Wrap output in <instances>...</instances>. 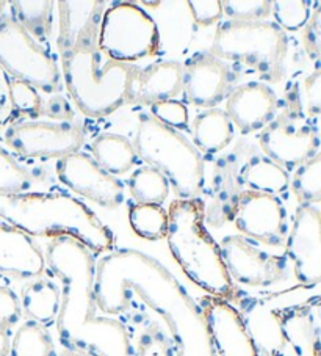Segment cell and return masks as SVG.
Returning a JSON list of instances; mask_svg holds the SVG:
<instances>
[{
	"label": "cell",
	"instance_id": "10",
	"mask_svg": "<svg viewBox=\"0 0 321 356\" xmlns=\"http://www.w3.org/2000/svg\"><path fill=\"white\" fill-rule=\"evenodd\" d=\"M265 156L293 171L320 151L321 135L301 106L299 91L290 95L288 106L258 135Z\"/></svg>",
	"mask_w": 321,
	"mask_h": 356
},
{
	"label": "cell",
	"instance_id": "7",
	"mask_svg": "<svg viewBox=\"0 0 321 356\" xmlns=\"http://www.w3.org/2000/svg\"><path fill=\"white\" fill-rule=\"evenodd\" d=\"M210 52L249 67L265 82L279 83L287 70L288 36L273 21L227 19L218 24Z\"/></svg>",
	"mask_w": 321,
	"mask_h": 356
},
{
	"label": "cell",
	"instance_id": "39",
	"mask_svg": "<svg viewBox=\"0 0 321 356\" xmlns=\"http://www.w3.org/2000/svg\"><path fill=\"white\" fill-rule=\"evenodd\" d=\"M302 46H304L308 58L321 61V2L315 5L304 30H302Z\"/></svg>",
	"mask_w": 321,
	"mask_h": 356
},
{
	"label": "cell",
	"instance_id": "44",
	"mask_svg": "<svg viewBox=\"0 0 321 356\" xmlns=\"http://www.w3.org/2000/svg\"><path fill=\"white\" fill-rule=\"evenodd\" d=\"M11 350V341L8 331L0 330V356H8Z\"/></svg>",
	"mask_w": 321,
	"mask_h": 356
},
{
	"label": "cell",
	"instance_id": "33",
	"mask_svg": "<svg viewBox=\"0 0 321 356\" xmlns=\"http://www.w3.org/2000/svg\"><path fill=\"white\" fill-rule=\"evenodd\" d=\"M312 3L307 0H274L271 2V13L283 32H296L304 29L312 13Z\"/></svg>",
	"mask_w": 321,
	"mask_h": 356
},
{
	"label": "cell",
	"instance_id": "22",
	"mask_svg": "<svg viewBox=\"0 0 321 356\" xmlns=\"http://www.w3.org/2000/svg\"><path fill=\"white\" fill-rule=\"evenodd\" d=\"M318 300L320 296L308 302L287 305L282 311L283 339L296 356H320L321 353V331L313 312Z\"/></svg>",
	"mask_w": 321,
	"mask_h": 356
},
{
	"label": "cell",
	"instance_id": "42",
	"mask_svg": "<svg viewBox=\"0 0 321 356\" xmlns=\"http://www.w3.org/2000/svg\"><path fill=\"white\" fill-rule=\"evenodd\" d=\"M41 116H46L47 120L57 122H69L74 120V110L69 101L58 93L49 96L47 99H42Z\"/></svg>",
	"mask_w": 321,
	"mask_h": 356
},
{
	"label": "cell",
	"instance_id": "31",
	"mask_svg": "<svg viewBox=\"0 0 321 356\" xmlns=\"http://www.w3.org/2000/svg\"><path fill=\"white\" fill-rule=\"evenodd\" d=\"M129 223L138 237L158 241L168 231V211L156 204H135L129 211Z\"/></svg>",
	"mask_w": 321,
	"mask_h": 356
},
{
	"label": "cell",
	"instance_id": "36",
	"mask_svg": "<svg viewBox=\"0 0 321 356\" xmlns=\"http://www.w3.org/2000/svg\"><path fill=\"white\" fill-rule=\"evenodd\" d=\"M11 102H13L16 113L28 116L30 120H36L41 116L42 97L40 96V91L32 85L11 79Z\"/></svg>",
	"mask_w": 321,
	"mask_h": 356
},
{
	"label": "cell",
	"instance_id": "26",
	"mask_svg": "<svg viewBox=\"0 0 321 356\" xmlns=\"http://www.w3.org/2000/svg\"><path fill=\"white\" fill-rule=\"evenodd\" d=\"M240 177L251 192L281 196L290 188L288 171L267 156H252L243 165Z\"/></svg>",
	"mask_w": 321,
	"mask_h": 356
},
{
	"label": "cell",
	"instance_id": "17",
	"mask_svg": "<svg viewBox=\"0 0 321 356\" xmlns=\"http://www.w3.org/2000/svg\"><path fill=\"white\" fill-rule=\"evenodd\" d=\"M199 308L217 356H261L236 305L207 296L199 300Z\"/></svg>",
	"mask_w": 321,
	"mask_h": 356
},
{
	"label": "cell",
	"instance_id": "4",
	"mask_svg": "<svg viewBox=\"0 0 321 356\" xmlns=\"http://www.w3.org/2000/svg\"><path fill=\"white\" fill-rule=\"evenodd\" d=\"M0 218L30 237L74 238L92 254L115 248L113 231L85 202L67 193H0Z\"/></svg>",
	"mask_w": 321,
	"mask_h": 356
},
{
	"label": "cell",
	"instance_id": "20",
	"mask_svg": "<svg viewBox=\"0 0 321 356\" xmlns=\"http://www.w3.org/2000/svg\"><path fill=\"white\" fill-rule=\"evenodd\" d=\"M46 256L26 232L0 223V273L16 280H36L46 272Z\"/></svg>",
	"mask_w": 321,
	"mask_h": 356
},
{
	"label": "cell",
	"instance_id": "16",
	"mask_svg": "<svg viewBox=\"0 0 321 356\" xmlns=\"http://www.w3.org/2000/svg\"><path fill=\"white\" fill-rule=\"evenodd\" d=\"M233 79L231 65L212 52H196L182 65V91L199 108H215L227 99Z\"/></svg>",
	"mask_w": 321,
	"mask_h": 356
},
{
	"label": "cell",
	"instance_id": "40",
	"mask_svg": "<svg viewBox=\"0 0 321 356\" xmlns=\"http://www.w3.org/2000/svg\"><path fill=\"white\" fill-rule=\"evenodd\" d=\"M22 317L19 297L7 286H0V330L8 331Z\"/></svg>",
	"mask_w": 321,
	"mask_h": 356
},
{
	"label": "cell",
	"instance_id": "19",
	"mask_svg": "<svg viewBox=\"0 0 321 356\" xmlns=\"http://www.w3.org/2000/svg\"><path fill=\"white\" fill-rule=\"evenodd\" d=\"M226 113L242 134L262 132L277 115L276 91L263 82H246L232 90Z\"/></svg>",
	"mask_w": 321,
	"mask_h": 356
},
{
	"label": "cell",
	"instance_id": "35",
	"mask_svg": "<svg viewBox=\"0 0 321 356\" xmlns=\"http://www.w3.org/2000/svg\"><path fill=\"white\" fill-rule=\"evenodd\" d=\"M131 356H176V353L170 337L160 330L157 323H151L140 334Z\"/></svg>",
	"mask_w": 321,
	"mask_h": 356
},
{
	"label": "cell",
	"instance_id": "27",
	"mask_svg": "<svg viewBox=\"0 0 321 356\" xmlns=\"http://www.w3.org/2000/svg\"><path fill=\"white\" fill-rule=\"evenodd\" d=\"M13 17L26 32L44 44L49 42L54 26V2L51 0H16L10 2Z\"/></svg>",
	"mask_w": 321,
	"mask_h": 356
},
{
	"label": "cell",
	"instance_id": "8",
	"mask_svg": "<svg viewBox=\"0 0 321 356\" xmlns=\"http://www.w3.org/2000/svg\"><path fill=\"white\" fill-rule=\"evenodd\" d=\"M0 67L15 81L38 91L58 95L63 79L51 51L26 32L13 16L0 19Z\"/></svg>",
	"mask_w": 321,
	"mask_h": 356
},
{
	"label": "cell",
	"instance_id": "23",
	"mask_svg": "<svg viewBox=\"0 0 321 356\" xmlns=\"http://www.w3.org/2000/svg\"><path fill=\"white\" fill-rule=\"evenodd\" d=\"M191 132L193 145L206 154L226 149L236 138V126L223 108H207L196 115Z\"/></svg>",
	"mask_w": 321,
	"mask_h": 356
},
{
	"label": "cell",
	"instance_id": "15",
	"mask_svg": "<svg viewBox=\"0 0 321 356\" xmlns=\"http://www.w3.org/2000/svg\"><path fill=\"white\" fill-rule=\"evenodd\" d=\"M286 257L301 286L321 284V213L317 206L296 207L286 241Z\"/></svg>",
	"mask_w": 321,
	"mask_h": 356
},
{
	"label": "cell",
	"instance_id": "14",
	"mask_svg": "<svg viewBox=\"0 0 321 356\" xmlns=\"http://www.w3.org/2000/svg\"><path fill=\"white\" fill-rule=\"evenodd\" d=\"M57 176L74 193L105 209H116L126 201L124 184L102 170L94 159L85 152L79 151L58 159Z\"/></svg>",
	"mask_w": 321,
	"mask_h": 356
},
{
	"label": "cell",
	"instance_id": "2",
	"mask_svg": "<svg viewBox=\"0 0 321 356\" xmlns=\"http://www.w3.org/2000/svg\"><path fill=\"white\" fill-rule=\"evenodd\" d=\"M61 79L80 112L91 118L112 115L127 102L135 66L107 60L101 65L99 29L104 2H57Z\"/></svg>",
	"mask_w": 321,
	"mask_h": 356
},
{
	"label": "cell",
	"instance_id": "32",
	"mask_svg": "<svg viewBox=\"0 0 321 356\" xmlns=\"http://www.w3.org/2000/svg\"><path fill=\"white\" fill-rule=\"evenodd\" d=\"M33 184V175L0 145V193L28 192Z\"/></svg>",
	"mask_w": 321,
	"mask_h": 356
},
{
	"label": "cell",
	"instance_id": "51",
	"mask_svg": "<svg viewBox=\"0 0 321 356\" xmlns=\"http://www.w3.org/2000/svg\"><path fill=\"white\" fill-rule=\"evenodd\" d=\"M320 135H321V134H320Z\"/></svg>",
	"mask_w": 321,
	"mask_h": 356
},
{
	"label": "cell",
	"instance_id": "12",
	"mask_svg": "<svg viewBox=\"0 0 321 356\" xmlns=\"http://www.w3.org/2000/svg\"><path fill=\"white\" fill-rule=\"evenodd\" d=\"M220 250L233 284L268 287L288 278L290 262L286 256L268 253L242 234L224 237Z\"/></svg>",
	"mask_w": 321,
	"mask_h": 356
},
{
	"label": "cell",
	"instance_id": "47",
	"mask_svg": "<svg viewBox=\"0 0 321 356\" xmlns=\"http://www.w3.org/2000/svg\"><path fill=\"white\" fill-rule=\"evenodd\" d=\"M317 311H318V316L321 318V296H320V300H318V303H317Z\"/></svg>",
	"mask_w": 321,
	"mask_h": 356
},
{
	"label": "cell",
	"instance_id": "5",
	"mask_svg": "<svg viewBox=\"0 0 321 356\" xmlns=\"http://www.w3.org/2000/svg\"><path fill=\"white\" fill-rule=\"evenodd\" d=\"M166 241L183 273L202 291L227 302L237 298V287L227 273L220 243L207 231L206 206L199 198L171 202Z\"/></svg>",
	"mask_w": 321,
	"mask_h": 356
},
{
	"label": "cell",
	"instance_id": "38",
	"mask_svg": "<svg viewBox=\"0 0 321 356\" xmlns=\"http://www.w3.org/2000/svg\"><path fill=\"white\" fill-rule=\"evenodd\" d=\"M299 99L307 116L321 115V65L302 81Z\"/></svg>",
	"mask_w": 321,
	"mask_h": 356
},
{
	"label": "cell",
	"instance_id": "37",
	"mask_svg": "<svg viewBox=\"0 0 321 356\" xmlns=\"http://www.w3.org/2000/svg\"><path fill=\"white\" fill-rule=\"evenodd\" d=\"M152 116L163 122L165 126L176 129V131L188 127V108L181 101L171 99L154 104Z\"/></svg>",
	"mask_w": 321,
	"mask_h": 356
},
{
	"label": "cell",
	"instance_id": "30",
	"mask_svg": "<svg viewBox=\"0 0 321 356\" xmlns=\"http://www.w3.org/2000/svg\"><path fill=\"white\" fill-rule=\"evenodd\" d=\"M290 188L299 204L315 206L321 202V149L293 170Z\"/></svg>",
	"mask_w": 321,
	"mask_h": 356
},
{
	"label": "cell",
	"instance_id": "43",
	"mask_svg": "<svg viewBox=\"0 0 321 356\" xmlns=\"http://www.w3.org/2000/svg\"><path fill=\"white\" fill-rule=\"evenodd\" d=\"M15 115L16 112L11 102V77L0 67V129L10 126Z\"/></svg>",
	"mask_w": 321,
	"mask_h": 356
},
{
	"label": "cell",
	"instance_id": "11",
	"mask_svg": "<svg viewBox=\"0 0 321 356\" xmlns=\"http://www.w3.org/2000/svg\"><path fill=\"white\" fill-rule=\"evenodd\" d=\"M5 143L17 156L27 159H61L79 152L85 132L76 122L17 121L5 129Z\"/></svg>",
	"mask_w": 321,
	"mask_h": 356
},
{
	"label": "cell",
	"instance_id": "13",
	"mask_svg": "<svg viewBox=\"0 0 321 356\" xmlns=\"http://www.w3.org/2000/svg\"><path fill=\"white\" fill-rule=\"evenodd\" d=\"M232 222L242 236L268 247H282L290 231L287 207L279 196L251 190L238 195Z\"/></svg>",
	"mask_w": 321,
	"mask_h": 356
},
{
	"label": "cell",
	"instance_id": "29",
	"mask_svg": "<svg viewBox=\"0 0 321 356\" xmlns=\"http://www.w3.org/2000/svg\"><path fill=\"white\" fill-rule=\"evenodd\" d=\"M11 356H55L52 336L47 327L28 321L22 323L11 341Z\"/></svg>",
	"mask_w": 321,
	"mask_h": 356
},
{
	"label": "cell",
	"instance_id": "49",
	"mask_svg": "<svg viewBox=\"0 0 321 356\" xmlns=\"http://www.w3.org/2000/svg\"><path fill=\"white\" fill-rule=\"evenodd\" d=\"M320 356H321V353H320Z\"/></svg>",
	"mask_w": 321,
	"mask_h": 356
},
{
	"label": "cell",
	"instance_id": "28",
	"mask_svg": "<svg viewBox=\"0 0 321 356\" xmlns=\"http://www.w3.org/2000/svg\"><path fill=\"white\" fill-rule=\"evenodd\" d=\"M129 190L137 204L162 206L168 200L171 186L158 170L152 167H140L129 177Z\"/></svg>",
	"mask_w": 321,
	"mask_h": 356
},
{
	"label": "cell",
	"instance_id": "45",
	"mask_svg": "<svg viewBox=\"0 0 321 356\" xmlns=\"http://www.w3.org/2000/svg\"><path fill=\"white\" fill-rule=\"evenodd\" d=\"M60 356H91L85 352H79V350H71V348H65L63 352L60 353Z\"/></svg>",
	"mask_w": 321,
	"mask_h": 356
},
{
	"label": "cell",
	"instance_id": "6",
	"mask_svg": "<svg viewBox=\"0 0 321 356\" xmlns=\"http://www.w3.org/2000/svg\"><path fill=\"white\" fill-rule=\"evenodd\" d=\"M133 148L147 167L158 170L179 200L197 198L204 186V159L196 146L176 129L152 115H141Z\"/></svg>",
	"mask_w": 321,
	"mask_h": 356
},
{
	"label": "cell",
	"instance_id": "21",
	"mask_svg": "<svg viewBox=\"0 0 321 356\" xmlns=\"http://www.w3.org/2000/svg\"><path fill=\"white\" fill-rule=\"evenodd\" d=\"M182 93V63L157 61L146 67H135L127 91V102L154 104L174 99Z\"/></svg>",
	"mask_w": 321,
	"mask_h": 356
},
{
	"label": "cell",
	"instance_id": "25",
	"mask_svg": "<svg viewBox=\"0 0 321 356\" xmlns=\"http://www.w3.org/2000/svg\"><path fill=\"white\" fill-rule=\"evenodd\" d=\"M92 159L112 176H121L138 163L132 141L120 134H101L91 143Z\"/></svg>",
	"mask_w": 321,
	"mask_h": 356
},
{
	"label": "cell",
	"instance_id": "1",
	"mask_svg": "<svg viewBox=\"0 0 321 356\" xmlns=\"http://www.w3.org/2000/svg\"><path fill=\"white\" fill-rule=\"evenodd\" d=\"M99 311L120 316L137 296L168 328L176 356H217L199 303L163 264L133 248L113 250L96 264Z\"/></svg>",
	"mask_w": 321,
	"mask_h": 356
},
{
	"label": "cell",
	"instance_id": "3",
	"mask_svg": "<svg viewBox=\"0 0 321 356\" xmlns=\"http://www.w3.org/2000/svg\"><path fill=\"white\" fill-rule=\"evenodd\" d=\"M46 264L61 281L57 333L66 348L91 356H131L132 339L126 325L99 316L94 296V254L69 237L52 238Z\"/></svg>",
	"mask_w": 321,
	"mask_h": 356
},
{
	"label": "cell",
	"instance_id": "9",
	"mask_svg": "<svg viewBox=\"0 0 321 356\" xmlns=\"http://www.w3.org/2000/svg\"><path fill=\"white\" fill-rule=\"evenodd\" d=\"M97 46L99 51L108 55V60L132 65L158 54V27L140 5L113 3L104 10Z\"/></svg>",
	"mask_w": 321,
	"mask_h": 356
},
{
	"label": "cell",
	"instance_id": "41",
	"mask_svg": "<svg viewBox=\"0 0 321 356\" xmlns=\"http://www.w3.org/2000/svg\"><path fill=\"white\" fill-rule=\"evenodd\" d=\"M187 5L197 26H212L223 17V5L220 0H191Z\"/></svg>",
	"mask_w": 321,
	"mask_h": 356
},
{
	"label": "cell",
	"instance_id": "18",
	"mask_svg": "<svg viewBox=\"0 0 321 356\" xmlns=\"http://www.w3.org/2000/svg\"><path fill=\"white\" fill-rule=\"evenodd\" d=\"M286 306H277L274 296L238 298L236 308L261 356H283L287 343L281 322Z\"/></svg>",
	"mask_w": 321,
	"mask_h": 356
},
{
	"label": "cell",
	"instance_id": "34",
	"mask_svg": "<svg viewBox=\"0 0 321 356\" xmlns=\"http://www.w3.org/2000/svg\"><path fill=\"white\" fill-rule=\"evenodd\" d=\"M221 5L229 21H265L271 15L270 0H223Z\"/></svg>",
	"mask_w": 321,
	"mask_h": 356
},
{
	"label": "cell",
	"instance_id": "48",
	"mask_svg": "<svg viewBox=\"0 0 321 356\" xmlns=\"http://www.w3.org/2000/svg\"><path fill=\"white\" fill-rule=\"evenodd\" d=\"M320 213H321V209H320Z\"/></svg>",
	"mask_w": 321,
	"mask_h": 356
},
{
	"label": "cell",
	"instance_id": "24",
	"mask_svg": "<svg viewBox=\"0 0 321 356\" xmlns=\"http://www.w3.org/2000/svg\"><path fill=\"white\" fill-rule=\"evenodd\" d=\"M19 302L22 314L28 321L49 327L57 321L61 292L51 280L36 278L22 287Z\"/></svg>",
	"mask_w": 321,
	"mask_h": 356
},
{
	"label": "cell",
	"instance_id": "46",
	"mask_svg": "<svg viewBox=\"0 0 321 356\" xmlns=\"http://www.w3.org/2000/svg\"><path fill=\"white\" fill-rule=\"evenodd\" d=\"M7 2H2V0H0V19H2L3 17V11H5V7H7Z\"/></svg>",
	"mask_w": 321,
	"mask_h": 356
},
{
	"label": "cell",
	"instance_id": "50",
	"mask_svg": "<svg viewBox=\"0 0 321 356\" xmlns=\"http://www.w3.org/2000/svg\"><path fill=\"white\" fill-rule=\"evenodd\" d=\"M283 356H286V355H283Z\"/></svg>",
	"mask_w": 321,
	"mask_h": 356
}]
</instances>
